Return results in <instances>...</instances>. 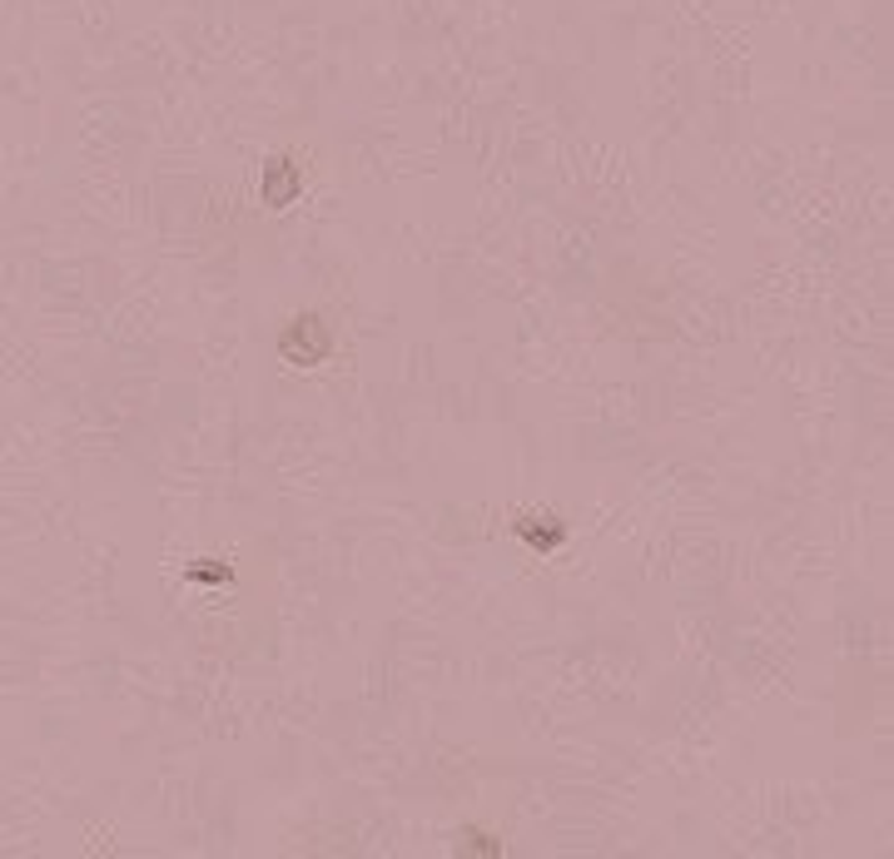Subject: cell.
<instances>
[{
    "label": "cell",
    "mask_w": 894,
    "mask_h": 859,
    "mask_svg": "<svg viewBox=\"0 0 894 859\" xmlns=\"http://www.w3.org/2000/svg\"><path fill=\"white\" fill-rule=\"evenodd\" d=\"M279 358L294 368H318L333 358V329H328L318 313H298L289 319V329L279 333Z\"/></svg>",
    "instance_id": "1"
},
{
    "label": "cell",
    "mask_w": 894,
    "mask_h": 859,
    "mask_svg": "<svg viewBox=\"0 0 894 859\" xmlns=\"http://www.w3.org/2000/svg\"><path fill=\"white\" fill-rule=\"evenodd\" d=\"M304 184H308V174H304V165L298 159H289V155H274V159H264V179H259V199L269 204V209H289V204L304 194Z\"/></svg>",
    "instance_id": "2"
},
{
    "label": "cell",
    "mask_w": 894,
    "mask_h": 859,
    "mask_svg": "<svg viewBox=\"0 0 894 859\" xmlns=\"http://www.w3.org/2000/svg\"><path fill=\"white\" fill-rule=\"evenodd\" d=\"M512 537H522L537 557H552L567 541V521L557 513H522V517H512Z\"/></svg>",
    "instance_id": "3"
},
{
    "label": "cell",
    "mask_w": 894,
    "mask_h": 859,
    "mask_svg": "<svg viewBox=\"0 0 894 859\" xmlns=\"http://www.w3.org/2000/svg\"><path fill=\"white\" fill-rule=\"evenodd\" d=\"M184 577H189L194 587H229L234 571L224 567V561H219V567H209V561H189V567H184Z\"/></svg>",
    "instance_id": "4"
},
{
    "label": "cell",
    "mask_w": 894,
    "mask_h": 859,
    "mask_svg": "<svg viewBox=\"0 0 894 859\" xmlns=\"http://www.w3.org/2000/svg\"><path fill=\"white\" fill-rule=\"evenodd\" d=\"M458 840H462V850H477V855H487V859H497L502 850H507V845H497L487 830H462Z\"/></svg>",
    "instance_id": "5"
}]
</instances>
